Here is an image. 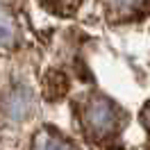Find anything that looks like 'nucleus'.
<instances>
[{
    "instance_id": "obj_4",
    "label": "nucleus",
    "mask_w": 150,
    "mask_h": 150,
    "mask_svg": "<svg viewBox=\"0 0 150 150\" xmlns=\"http://www.w3.org/2000/svg\"><path fill=\"white\" fill-rule=\"evenodd\" d=\"M16 41V23L7 5L0 2V46H11Z\"/></svg>"
},
{
    "instance_id": "obj_1",
    "label": "nucleus",
    "mask_w": 150,
    "mask_h": 150,
    "mask_svg": "<svg viewBox=\"0 0 150 150\" xmlns=\"http://www.w3.org/2000/svg\"><path fill=\"white\" fill-rule=\"evenodd\" d=\"M82 123H84V130L91 139L105 141L121 132L123 123H125V114L109 98L91 96L82 109Z\"/></svg>"
},
{
    "instance_id": "obj_5",
    "label": "nucleus",
    "mask_w": 150,
    "mask_h": 150,
    "mask_svg": "<svg viewBox=\"0 0 150 150\" xmlns=\"http://www.w3.org/2000/svg\"><path fill=\"white\" fill-rule=\"evenodd\" d=\"M105 5L114 16H132L146 5V0H105Z\"/></svg>"
},
{
    "instance_id": "obj_3",
    "label": "nucleus",
    "mask_w": 150,
    "mask_h": 150,
    "mask_svg": "<svg viewBox=\"0 0 150 150\" xmlns=\"http://www.w3.org/2000/svg\"><path fill=\"white\" fill-rule=\"evenodd\" d=\"M34 107V96L28 89H16L7 100V114L11 118H25Z\"/></svg>"
},
{
    "instance_id": "obj_2",
    "label": "nucleus",
    "mask_w": 150,
    "mask_h": 150,
    "mask_svg": "<svg viewBox=\"0 0 150 150\" xmlns=\"http://www.w3.org/2000/svg\"><path fill=\"white\" fill-rule=\"evenodd\" d=\"M32 150H75V148L55 130L43 127V130L37 132V137L32 141Z\"/></svg>"
},
{
    "instance_id": "obj_6",
    "label": "nucleus",
    "mask_w": 150,
    "mask_h": 150,
    "mask_svg": "<svg viewBox=\"0 0 150 150\" xmlns=\"http://www.w3.org/2000/svg\"><path fill=\"white\" fill-rule=\"evenodd\" d=\"M41 2L48 11H52L57 16H71L80 7V0H41Z\"/></svg>"
},
{
    "instance_id": "obj_7",
    "label": "nucleus",
    "mask_w": 150,
    "mask_h": 150,
    "mask_svg": "<svg viewBox=\"0 0 150 150\" xmlns=\"http://www.w3.org/2000/svg\"><path fill=\"white\" fill-rule=\"evenodd\" d=\"M141 123L146 125V130L150 132V103L143 107V112H141Z\"/></svg>"
}]
</instances>
